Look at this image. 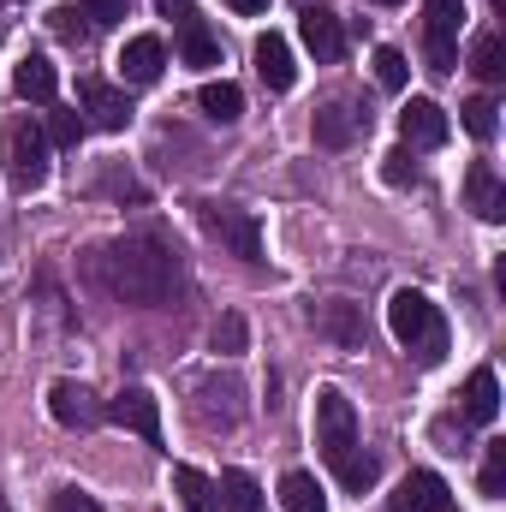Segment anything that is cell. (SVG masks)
<instances>
[{
  "label": "cell",
  "instance_id": "6da1fadb",
  "mask_svg": "<svg viewBox=\"0 0 506 512\" xmlns=\"http://www.w3.org/2000/svg\"><path fill=\"white\" fill-rule=\"evenodd\" d=\"M84 268H90V280H96L108 298H120L131 310H161V304H173V292H179V256H173V245H167L161 233L108 239V245L90 251Z\"/></svg>",
  "mask_w": 506,
  "mask_h": 512
},
{
  "label": "cell",
  "instance_id": "7a4b0ae2",
  "mask_svg": "<svg viewBox=\"0 0 506 512\" xmlns=\"http://www.w3.org/2000/svg\"><path fill=\"white\" fill-rule=\"evenodd\" d=\"M387 328H393V340H399L405 352H417V364H441V358H447V322H441V310H435L429 292L399 286V292L387 298Z\"/></svg>",
  "mask_w": 506,
  "mask_h": 512
},
{
  "label": "cell",
  "instance_id": "3957f363",
  "mask_svg": "<svg viewBox=\"0 0 506 512\" xmlns=\"http://www.w3.org/2000/svg\"><path fill=\"white\" fill-rule=\"evenodd\" d=\"M0 161H6V179H12L18 197H30V191L48 185V131L36 126V114H12L6 120Z\"/></svg>",
  "mask_w": 506,
  "mask_h": 512
},
{
  "label": "cell",
  "instance_id": "277c9868",
  "mask_svg": "<svg viewBox=\"0 0 506 512\" xmlns=\"http://www.w3.org/2000/svg\"><path fill=\"white\" fill-rule=\"evenodd\" d=\"M459 24H465V0H429L423 6V60L435 78H447L459 66Z\"/></svg>",
  "mask_w": 506,
  "mask_h": 512
},
{
  "label": "cell",
  "instance_id": "5b68a950",
  "mask_svg": "<svg viewBox=\"0 0 506 512\" xmlns=\"http://www.w3.org/2000/svg\"><path fill=\"white\" fill-rule=\"evenodd\" d=\"M316 447H322L328 465H340L358 447V411H352V399L340 387H322L316 393Z\"/></svg>",
  "mask_w": 506,
  "mask_h": 512
},
{
  "label": "cell",
  "instance_id": "8992f818",
  "mask_svg": "<svg viewBox=\"0 0 506 512\" xmlns=\"http://www.w3.org/2000/svg\"><path fill=\"white\" fill-rule=\"evenodd\" d=\"M197 221H203V233H209L215 245H227V251L245 256V262H262V233H256V221L245 215V209L203 203V209H197Z\"/></svg>",
  "mask_w": 506,
  "mask_h": 512
},
{
  "label": "cell",
  "instance_id": "52a82bcc",
  "mask_svg": "<svg viewBox=\"0 0 506 512\" xmlns=\"http://www.w3.org/2000/svg\"><path fill=\"white\" fill-rule=\"evenodd\" d=\"M102 417L120 423V429H131V435H143L149 447H161V399H155L149 387H120V393L102 405Z\"/></svg>",
  "mask_w": 506,
  "mask_h": 512
},
{
  "label": "cell",
  "instance_id": "ba28073f",
  "mask_svg": "<svg viewBox=\"0 0 506 512\" xmlns=\"http://www.w3.org/2000/svg\"><path fill=\"white\" fill-rule=\"evenodd\" d=\"M48 411H54L60 429H96L102 423V399L84 382H54L48 387Z\"/></svg>",
  "mask_w": 506,
  "mask_h": 512
},
{
  "label": "cell",
  "instance_id": "9c48e42d",
  "mask_svg": "<svg viewBox=\"0 0 506 512\" xmlns=\"http://www.w3.org/2000/svg\"><path fill=\"white\" fill-rule=\"evenodd\" d=\"M310 328H316L322 340H334L340 352H358V346H364V316H358V304H346V298L316 304V310H310Z\"/></svg>",
  "mask_w": 506,
  "mask_h": 512
},
{
  "label": "cell",
  "instance_id": "30bf717a",
  "mask_svg": "<svg viewBox=\"0 0 506 512\" xmlns=\"http://www.w3.org/2000/svg\"><path fill=\"white\" fill-rule=\"evenodd\" d=\"M399 137H405V149H441L447 143V114L429 96H411L399 108Z\"/></svg>",
  "mask_w": 506,
  "mask_h": 512
},
{
  "label": "cell",
  "instance_id": "8fae6325",
  "mask_svg": "<svg viewBox=\"0 0 506 512\" xmlns=\"http://www.w3.org/2000/svg\"><path fill=\"white\" fill-rule=\"evenodd\" d=\"M78 102H84V114H90L96 131H126L131 126L126 90H114V84H102V78H84V84H78Z\"/></svg>",
  "mask_w": 506,
  "mask_h": 512
},
{
  "label": "cell",
  "instance_id": "7c38bea8",
  "mask_svg": "<svg viewBox=\"0 0 506 512\" xmlns=\"http://www.w3.org/2000/svg\"><path fill=\"white\" fill-rule=\"evenodd\" d=\"M298 36H304V48H310L322 66L346 54V30H340V18H334L328 6H304V18H298Z\"/></svg>",
  "mask_w": 506,
  "mask_h": 512
},
{
  "label": "cell",
  "instance_id": "4fadbf2b",
  "mask_svg": "<svg viewBox=\"0 0 506 512\" xmlns=\"http://www.w3.org/2000/svg\"><path fill=\"white\" fill-rule=\"evenodd\" d=\"M245 387L239 382H221V376H209V382L197 387V417L209 423V429H233L239 417H245Z\"/></svg>",
  "mask_w": 506,
  "mask_h": 512
},
{
  "label": "cell",
  "instance_id": "5bb4252c",
  "mask_svg": "<svg viewBox=\"0 0 506 512\" xmlns=\"http://www.w3.org/2000/svg\"><path fill=\"white\" fill-rule=\"evenodd\" d=\"M256 78L274 90V96H286L292 84H298V66H292V48H286V36H256Z\"/></svg>",
  "mask_w": 506,
  "mask_h": 512
},
{
  "label": "cell",
  "instance_id": "9a60e30c",
  "mask_svg": "<svg viewBox=\"0 0 506 512\" xmlns=\"http://www.w3.org/2000/svg\"><path fill=\"white\" fill-rule=\"evenodd\" d=\"M387 512H447V483H441L435 471H411V477L393 489Z\"/></svg>",
  "mask_w": 506,
  "mask_h": 512
},
{
  "label": "cell",
  "instance_id": "2e32d148",
  "mask_svg": "<svg viewBox=\"0 0 506 512\" xmlns=\"http://www.w3.org/2000/svg\"><path fill=\"white\" fill-rule=\"evenodd\" d=\"M358 131H370V114H358L352 102H328V108H316V143H322V149H346Z\"/></svg>",
  "mask_w": 506,
  "mask_h": 512
},
{
  "label": "cell",
  "instance_id": "e0dca14e",
  "mask_svg": "<svg viewBox=\"0 0 506 512\" xmlns=\"http://www.w3.org/2000/svg\"><path fill=\"white\" fill-rule=\"evenodd\" d=\"M12 90H18V102H36V108H48V102H54V90H60V78H54V60H42V54H24V60L12 66Z\"/></svg>",
  "mask_w": 506,
  "mask_h": 512
},
{
  "label": "cell",
  "instance_id": "ac0fdd59",
  "mask_svg": "<svg viewBox=\"0 0 506 512\" xmlns=\"http://www.w3.org/2000/svg\"><path fill=\"white\" fill-rule=\"evenodd\" d=\"M465 203H471L483 221H506V185L489 161H477V167L465 173Z\"/></svg>",
  "mask_w": 506,
  "mask_h": 512
},
{
  "label": "cell",
  "instance_id": "d6986e66",
  "mask_svg": "<svg viewBox=\"0 0 506 512\" xmlns=\"http://www.w3.org/2000/svg\"><path fill=\"white\" fill-rule=\"evenodd\" d=\"M161 66H167L161 36H131L126 54H120V78H126V84H155V78H161Z\"/></svg>",
  "mask_w": 506,
  "mask_h": 512
},
{
  "label": "cell",
  "instance_id": "ffe728a7",
  "mask_svg": "<svg viewBox=\"0 0 506 512\" xmlns=\"http://www.w3.org/2000/svg\"><path fill=\"white\" fill-rule=\"evenodd\" d=\"M501 417V382H495V370L483 364V370H471V382H465V423H495Z\"/></svg>",
  "mask_w": 506,
  "mask_h": 512
},
{
  "label": "cell",
  "instance_id": "44dd1931",
  "mask_svg": "<svg viewBox=\"0 0 506 512\" xmlns=\"http://www.w3.org/2000/svg\"><path fill=\"white\" fill-rule=\"evenodd\" d=\"M173 489H179L185 512H221V489H215V477H203L197 465H173Z\"/></svg>",
  "mask_w": 506,
  "mask_h": 512
},
{
  "label": "cell",
  "instance_id": "7402d4cb",
  "mask_svg": "<svg viewBox=\"0 0 506 512\" xmlns=\"http://www.w3.org/2000/svg\"><path fill=\"white\" fill-rule=\"evenodd\" d=\"M197 108H203L215 126H233V120H245V90L227 84V78H221V84H203V90H197Z\"/></svg>",
  "mask_w": 506,
  "mask_h": 512
},
{
  "label": "cell",
  "instance_id": "603a6c76",
  "mask_svg": "<svg viewBox=\"0 0 506 512\" xmlns=\"http://www.w3.org/2000/svg\"><path fill=\"white\" fill-rule=\"evenodd\" d=\"M334 477H340V489H346V495H370V489H376V477H381V459H376V453H364V447H352V453L334 465Z\"/></svg>",
  "mask_w": 506,
  "mask_h": 512
},
{
  "label": "cell",
  "instance_id": "cb8c5ba5",
  "mask_svg": "<svg viewBox=\"0 0 506 512\" xmlns=\"http://www.w3.org/2000/svg\"><path fill=\"white\" fill-rule=\"evenodd\" d=\"M471 72H477L483 84H506V42L495 30H483V36L471 42Z\"/></svg>",
  "mask_w": 506,
  "mask_h": 512
},
{
  "label": "cell",
  "instance_id": "d4e9b609",
  "mask_svg": "<svg viewBox=\"0 0 506 512\" xmlns=\"http://www.w3.org/2000/svg\"><path fill=\"white\" fill-rule=\"evenodd\" d=\"M280 507L286 512H328V501H322V489H316L310 471H286L280 477Z\"/></svg>",
  "mask_w": 506,
  "mask_h": 512
},
{
  "label": "cell",
  "instance_id": "484cf974",
  "mask_svg": "<svg viewBox=\"0 0 506 512\" xmlns=\"http://www.w3.org/2000/svg\"><path fill=\"white\" fill-rule=\"evenodd\" d=\"M221 507L227 512H262V489H256L251 471H221Z\"/></svg>",
  "mask_w": 506,
  "mask_h": 512
},
{
  "label": "cell",
  "instance_id": "4316f807",
  "mask_svg": "<svg viewBox=\"0 0 506 512\" xmlns=\"http://www.w3.org/2000/svg\"><path fill=\"white\" fill-rule=\"evenodd\" d=\"M179 60L185 66H221V42L203 30V18L197 24H179Z\"/></svg>",
  "mask_w": 506,
  "mask_h": 512
},
{
  "label": "cell",
  "instance_id": "83f0119b",
  "mask_svg": "<svg viewBox=\"0 0 506 512\" xmlns=\"http://www.w3.org/2000/svg\"><path fill=\"white\" fill-rule=\"evenodd\" d=\"M459 120H465V131H471V137H483V143H489V137H495V126H501V108H495V96H471V102L459 108Z\"/></svg>",
  "mask_w": 506,
  "mask_h": 512
},
{
  "label": "cell",
  "instance_id": "f1b7e54d",
  "mask_svg": "<svg viewBox=\"0 0 506 512\" xmlns=\"http://www.w3.org/2000/svg\"><path fill=\"white\" fill-rule=\"evenodd\" d=\"M376 78H381V90H405L411 84V60L399 48H376Z\"/></svg>",
  "mask_w": 506,
  "mask_h": 512
},
{
  "label": "cell",
  "instance_id": "f546056e",
  "mask_svg": "<svg viewBox=\"0 0 506 512\" xmlns=\"http://www.w3.org/2000/svg\"><path fill=\"white\" fill-rule=\"evenodd\" d=\"M477 483H483L489 501L506 495V441H489V459H483V477H477Z\"/></svg>",
  "mask_w": 506,
  "mask_h": 512
},
{
  "label": "cell",
  "instance_id": "4dcf8cb0",
  "mask_svg": "<svg viewBox=\"0 0 506 512\" xmlns=\"http://www.w3.org/2000/svg\"><path fill=\"white\" fill-rule=\"evenodd\" d=\"M215 352L221 358H239L245 352V316H221L215 322Z\"/></svg>",
  "mask_w": 506,
  "mask_h": 512
},
{
  "label": "cell",
  "instance_id": "1f68e13d",
  "mask_svg": "<svg viewBox=\"0 0 506 512\" xmlns=\"http://www.w3.org/2000/svg\"><path fill=\"white\" fill-rule=\"evenodd\" d=\"M48 143H60V149H78V137H84V120H78V108H72V114H66V108H60V114H54V120H48Z\"/></svg>",
  "mask_w": 506,
  "mask_h": 512
},
{
  "label": "cell",
  "instance_id": "d6a6232c",
  "mask_svg": "<svg viewBox=\"0 0 506 512\" xmlns=\"http://www.w3.org/2000/svg\"><path fill=\"white\" fill-rule=\"evenodd\" d=\"M381 179H387V185H417V161H411V149L381 155Z\"/></svg>",
  "mask_w": 506,
  "mask_h": 512
},
{
  "label": "cell",
  "instance_id": "836d02e7",
  "mask_svg": "<svg viewBox=\"0 0 506 512\" xmlns=\"http://www.w3.org/2000/svg\"><path fill=\"white\" fill-rule=\"evenodd\" d=\"M78 12H84L96 30H108V24H120V18H126V0H78Z\"/></svg>",
  "mask_w": 506,
  "mask_h": 512
},
{
  "label": "cell",
  "instance_id": "e575fe53",
  "mask_svg": "<svg viewBox=\"0 0 506 512\" xmlns=\"http://www.w3.org/2000/svg\"><path fill=\"white\" fill-rule=\"evenodd\" d=\"M78 18H84L78 6H60V12H54V30H60L66 42H84V30H90V24H78Z\"/></svg>",
  "mask_w": 506,
  "mask_h": 512
},
{
  "label": "cell",
  "instance_id": "d590c367",
  "mask_svg": "<svg viewBox=\"0 0 506 512\" xmlns=\"http://www.w3.org/2000/svg\"><path fill=\"white\" fill-rule=\"evenodd\" d=\"M102 191H114V197H131V203H143V185H137L131 173H108V179H102Z\"/></svg>",
  "mask_w": 506,
  "mask_h": 512
},
{
  "label": "cell",
  "instance_id": "8d00e7d4",
  "mask_svg": "<svg viewBox=\"0 0 506 512\" xmlns=\"http://www.w3.org/2000/svg\"><path fill=\"white\" fill-rule=\"evenodd\" d=\"M54 512H102V507H96L90 495H78V489H60V495H54Z\"/></svg>",
  "mask_w": 506,
  "mask_h": 512
},
{
  "label": "cell",
  "instance_id": "74e56055",
  "mask_svg": "<svg viewBox=\"0 0 506 512\" xmlns=\"http://www.w3.org/2000/svg\"><path fill=\"white\" fill-rule=\"evenodd\" d=\"M155 12H167L173 24H197V6L191 0H155Z\"/></svg>",
  "mask_w": 506,
  "mask_h": 512
},
{
  "label": "cell",
  "instance_id": "f35d334b",
  "mask_svg": "<svg viewBox=\"0 0 506 512\" xmlns=\"http://www.w3.org/2000/svg\"><path fill=\"white\" fill-rule=\"evenodd\" d=\"M233 12H245V18H251V12H268V0H233Z\"/></svg>",
  "mask_w": 506,
  "mask_h": 512
},
{
  "label": "cell",
  "instance_id": "ab89813d",
  "mask_svg": "<svg viewBox=\"0 0 506 512\" xmlns=\"http://www.w3.org/2000/svg\"><path fill=\"white\" fill-rule=\"evenodd\" d=\"M370 6H399V0H370Z\"/></svg>",
  "mask_w": 506,
  "mask_h": 512
},
{
  "label": "cell",
  "instance_id": "60d3db41",
  "mask_svg": "<svg viewBox=\"0 0 506 512\" xmlns=\"http://www.w3.org/2000/svg\"><path fill=\"white\" fill-rule=\"evenodd\" d=\"M0 6H6V0H0Z\"/></svg>",
  "mask_w": 506,
  "mask_h": 512
},
{
  "label": "cell",
  "instance_id": "b9f144b4",
  "mask_svg": "<svg viewBox=\"0 0 506 512\" xmlns=\"http://www.w3.org/2000/svg\"><path fill=\"white\" fill-rule=\"evenodd\" d=\"M447 512H453V507H447Z\"/></svg>",
  "mask_w": 506,
  "mask_h": 512
}]
</instances>
